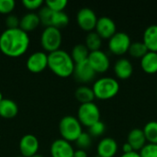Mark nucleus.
<instances>
[{"instance_id":"nucleus-1","label":"nucleus","mask_w":157,"mask_h":157,"mask_svg":"<svg viewBox=\"0 0 157 157\" xmlns=\"http://www.w3.org/2000/svg\"><path fill=\"white\" fill-rule=\"evenodd\" d=\"M29 34L19 28L6 29L0 35V51L8 57L23 55L29 46Z\"/></svg>"},{"instance_id":"nucleus-2","label":"nucleus","mask_w":157,"mask_h":157,"mask_svg":"<svg viewBox=\"0 0 157 157\" xmlns=\"http://www.w3.org/2000/svg\"><path fill=\"white\" fill-rule=\"evenodd\" d=\"M48 68L55 75L66 78L73 75L75 63L68 52L63 50H57L48 54Z\"/></svg>"},{"instance_id":"nucleus-3","label":"nucleus","mask_w":157,"mask_h":157,"mask_svg":"<svg viewBox=\"0 0 157 157\" xmlns=\"http://www.w3.org/2000/svg\"><path fill=\"white\" fill-rule=\"evenodd\" d=\"M92 89L95 98L101 100L110 99L120 91V83L113 77L104 76L95 81Z\"/></svg>"},{"instance_id":"nucleus-4","label":"nucleus","mask_w":157,"mask_h":157,"mask_svg":"<svg viewBox=\"0 0 157 157\" xmlns=\"http://www.w3.org/2000/svg\"><path fill=\"white\" fill-rule=\"evenodd\" d=\"M59 132L62 139L69 143L75 142L78 136L83 132L82 124L77 118L74 116H64L59 122Z\"/></svg>"},{"instance_id":"nucleus-5","label":"nucleus","mask_w":157,"mask_h":157,"mask_svg":"<svg viewBox=\"0 0 157 157\" xmlns=\"http://www.w3.org/2000/svg\"><path fill=\"white\" fill-rule=\"evenodd\" d=\"M63 37L61 30L54 27L45 28L40 35V45L44 51L52 52L60 50Z\"/></svg>"},{"instance_id":"nucleus-6","label":"nucleus","mask_w":157,"mask_h":157,"mask_svg":"<svg viewBox=\"0 0 157 157\" xmlns=\"http://www.w3.org/2000/svg\"><path fill=\"white\" fill-rule=\"evenodd\" d=\"M77 120L82 125L89 128L91 125L100 121L99 108L93 102L81 104L77 110Z\"/></svg>"},{"instance_id":"nucleus-7","label":"nucleus","mask_w":157,"mask_h":157,"mask_svg":"<svg viewBox=\"0 0 157 157\" xmlns=\"http://www.w3.org/2000/svg\"><path fill=\"white\" fill-rule=\"evenodd\" d=\"M131 43V38L126 32L117 31L111 38L109 39V49L112 53L121 55L129 51Z\"/></svg>"},{"instance_id":"nucleus-8","label":"nucleus","mask_w":157,"mask_h":157,"mask_svg":"<svg viewBox=\"0 0 157 157\" xmlns=\"http://www.w3.org/2000/svg\"><path fill=\"white\" fill-rule=\"evenodd\" d=\"M76 21L83 30L90 32L95 29L98 17L94 10L89 7H83L77 12Z\"/></svg>"},{"instance_id":"nucleus-9","label":"nucleus","mask_w":157,"mask_h":157,"mask_svg":"<svg viewBox=\"0 0 157 157\" xmlns=\"http://www.w3.org/2000/svg\"><path fill=\"white\" fill-rule=\"evenodd\" d=\"M87 61L96 73H105L110 66V61L107 53L101 50L90 52Z\"/></svg>"},{"instance_id":"nucleus-10","label":"nucleus","mask_w":157,"mask_h":157,"mask_svg":"<svg viewBox=\"0 0 157 157\" xmlns=\"http://www.w3.org/2000/svg\"><path fill=\"white\" fill-rule=\"evenodd\" d=\"M27 69L34 74H39L48 67V54L43 52H33L26 62Z\"/></svg>"},{"instance_id":"nucleus-11","label":"nucleus","mask_w":157,"mask_h":157,"mask_svg":"<svg viewBox=\"0 0 157 157\" xmlns=\"http://www.w3.org/2000/svg\"><path fill=\"white\" fill-rule=\"evenodd\" d=\"M96 74L97 73L91 67V65L89 64L87 60L75 64V69H74L73 75H74L75 80L80 83L86 84V83L91 82L95 78Z\"/></svg>"},{"instance_id":"nucleus-12","label":"nucleus","mask_w":157,"mask_h":157,"mask_svg":"<svg viewBox=\"0 0 157 157\" xmlns=\"http://www.w3.org/2000/svg\"><path fill=\"white\" fill-rule=\"evenodd\" d=\"M39 148V140L33 134H26L19 141V152L21 156L31 157L38 154Z\"/></svg>"},{"instance_id":"nucleus-13","label":"nucleus","mask_w":157,"mask_h":157,"mask_svg":"<svg viewBox=\"0 0 157 157\" xmlns=\"http://www.w3.org/2000/svg\"><path fill=\"white\" fill-rule=\"evenodd\" d=\"M95 29L101 39H109L117 32L115 21L106 16L98 18Z\"/></svg>"},{"instance_id":"nucleus-14","label":"nucleus","mask_w":157,"mask_h":157,"mask_svg":"<svg viewBox=\"0 0 157 157\" xmlns=\"http://www.w3.org/2000/svg\"><path fill=\"white\" fill-rule=\"evenodd\" d=\"M50 153L52 157H74L75 150L69 142L57 139L52 144Z\"/></svg>"},{"instance_id":"nucleus-15","label":"nucleus","mask_w":157,"mask_h":157,"mask_svg":"<svg viewBox=\"0 0 157 157\" xmlns=\"http://www.w3.org/2000/svg\"><path fill=\"white\" fill-rule=\"evenodd\" d=\"M118 151V144L111 137L101 139L97 147V155L99 157H113Z\"/></svg>"},{"instance_id":"nucleus-16","label":"nucleus","mask_w":157,"mask_h":157,"mask_svg":"<svg viewBox=\"0 0 157 157\" xmlns=\"http://www.w3.org/2000/svg\"><path fill=\"white\" fill-rule=\"evenodd\" d=\"M146 138L143 129L134 128L130 131L127 136V143L132 147L133 151H140L146 144Z\"/></svg>"},{"instance_id":"nucleus-17","label":"nucleus","mask_w":157,"mask_h":157,"mask_svg":"<svg viewBox=\"0 0 157 157\" xmlns=\"http://www.w3.org/2000/svg\"><path fill=\"white\" fill-rule=\"evenodd\" d=\"M114 72L116 75L121 79L129 78L133 72L132 62L127 58H121L117 60L114 64Z\"/></svg>"},{"instance_id":"nucleus-18","label":"nucleus","mask_w":157,"mask_h":157,"mask_svg":"<svg viewBox=\"0 0 157 157\" xmlns=\"http://www.w3.org/2000/svg\"><path fill=\"white\" fill-rule=\"evenodd\" d=\"M40 25V22L38 14L34 12L27 13L19 19V29L27 33L35 30Z\"/></svg>"},{"instance_id":"nucleus-19","label":"nucleus","mask_w":157,"mask_h":157,"mask_svg":"<svg viewBox=\"0 0 157 157\" xmlns=\"http://www.w3.org/2000/svg\"><path fill=\"white\" fill-rule=\"evenodd\" d=\"M18 113V107L17 103L8 98H3L0 101V117L4 119H13Z\"/></svg>"},{"instance_id":"nucleus-20","label":"nucleus","mask_w":157,"mask_h":157,"mask_svg":"<svg viewBox=\"0 0 157 157\" xmlns=\"http://www.w3.org/2000/svg\"><path fill=\"white\" fill-rule=\"evenodd\" d=\"M143 42L149 51L157 52V24L148 26L144 32Z\"/></svg>"},{"instance_id":"nucleus-21","label":"nucleus","mask_w":157,"mask_h":157,"mask_svg":"<svg viewBox=\"0 0 157 157\" xmlns=\"http://www.w3.org/2000/svg\"><path fill=\"white\" fill-rule=\"evenodd\" d=\"M141 67L147 74L157 73V52L149 51L141 58Z\"/></svg>"},{"instance_id":"nucleus-22","label":"nucleus","mask_w":157,"mask_h":157,"mask_svg":"<svg viewBox=\"0 0 157 157\" xmlns=\"http://www.w3.org/2000/svg\"><path fill=\"white\" fill-rule=\"evenodd\" d=\"M75 97L81 104L90 103L93 102V100L95 99V95L92 87H89L87 86H81L77 87L75 92Z\"/></svg>"},{"instance_id":"nucleus-23","label":"nucleus","mask_w":157,"mask_h":157,"mask_svg":"<svg viewBox=\"0 0 157 157\" xmlns=\"http://www.w3.org/2000/svg\"><path fill=\"white\" fill-rule=\"evenodd\" d=\"M89 50L86 48V46L85 44H76L75 46L73 47L72 49V52H71V57L75 63H81V62H84L86 60H87L88 58V55H89Z\"/></svg>"},{"instance_id":"nucleus-24","label":"nucleus","mask_w":157,"mask_h":157,"mask_svg":"<svg viewBox=\"0 0 157 157\" xmlns=\"http://www.w3.org/2000/svg\"><path fill=\"white\" fill-rule=\"evenodd\" d=\"M102 43V39L96 31H90L86 37L85 45L89 50V52H94L100 50Z\"/></svg>"},{"instance_id":"nucleus-25","label":"nucleus","mask_w":157,"mask_h":157,"mask_svg":"<svg viewBox=\"0 0 157 157\" xmlns=\"http://www.w3.org/2000/svg\"><path fill=\"white\" fill-rule=\"evenodd\" d=\"M146 141L150 144H157V121H148L143 129Z\"/></svg>"},{"instance_id":"nucleus-26","label":"nucleus","mask_w":157,"mask_h":157,"mask_svg":"<svg viewBox=\"0 0 157 157\" xmlns=\"http://www.w3.org/2000/svg\"><path fill=\"white\" fill-rule=\"evenodd\" d=\"M128 52L132 57L142 58L149 52V50L143 41H133L131 43V46Z\"/></svg>"},{"instance_id":"nucleus-27","label":"nucleus","mask_w":157,"mask_h":157,"mask_svg":"<svg viewBox=\"0 0 157 157\" xmlns=\"http://www.w3.org/2000/svg\"><path fill=\"white\" fill-rule=\"evenodd\" d=\"M53 14H54V12L52 10H51L49 7H47L46 6L40 7L39 10V13H38V17L40 18V24L42 26H44L45 28L52 27Z\"/></svg>"},{"instance_id":"nucleus-28","label":"nucleus","mask_w":157,"mask_h":157,"mask_svg":"<svg viewBox=\"0 0 157 157\" xmlns=\"http://www.w3.org/2000/svg\"><path fill=\"white\" fill-rule=\"evenodd\" d=\"M69 24V17L64 11L61 12H54L52 17V27H54L58 29L66 27Z\"/></svg>"},{"instance_id":"nucleus-29","label":"nucleus","mask_w":157,"mask_h":157,"mask_svg":"<svg viewBox=\"0 0 157 157\" xmlns=\"http://www.w3.org/2000/svg\"><path fill=\"white\" fill-rule=\"evenodd\" d=\"M75 144L78 147V149H82V150H86L87 148L90 147L91 144H92V138L91 135L87 132H82L78 138L75 141Z\"/></svg>"},{"instance_id":"nucleus-30","label":"nucleus","mask_w":157,"mask_h":157,"mask_svg":"<svg viewBox=\"0 0 157 157\" xmlns=\"http://www.w3.org/2000/svg\"><path fill=\"white\" fill-rule=\"evenodd\" d=\"M66 0H48L44 3V5L49 7L53 12H61L63 11L67 6Z\"/></svg>"},{"instance_id":"nucleus-31","label":"nucleus","mask_w":157,"mask_h":157,"mask_svg":"<svg viewBox=\"0 0 157 157\" xmlns=\"http://www.w3.org/2000/svg\"><path fill=\"white\" fill-rule=\"evenodd\" d=\"M139 154L141 157H157V144H146Z\"/></svg>"},{"instance_id":"nucleus-32","label":"nucleus","mask_w":157,"mask_h":157,"mask_svg":"<svg viewBox=\"0 0 157 157\" xmlns=\"http://www.w3.org/2000/svg\"><path fill=\"white\" fill-rule=\"evenodd\" d=\"M88 129H89V134L91 136L98 137L104 133V132L106 130V125L103 121H98L96 123H94L93 125H91Z\"/></svg>"},{"instance_id":"nucleus-33","label":"nucleus","mask_w":157,"mask_h":157,"mask_svg":"<svg viewBox=\"0 0 157 157\" xmlns=\"http://www.w3.org/2000/svg\"><path fill=\"white\" fill-rule=\"evenodd\" d=\"M16 3L14 0H0V14L9 15L14 10Z\"/></svg>"},{"instance_id":"nucleus-34","label":"nucleus","mask_w":157,"mask_h":157,"mask_svg":"<svg viewBox=\"0 0 157 157\" xmlns=\"http://www.w3.org/2000/svg\"><path fill=\"white\" fill-rule=\"evenodd\" d=\"M44 2L42 0H23L22 5L24 7L29 11H34L42 6Z\"/></svg>"},{"instance_id":"nucleus-35","label":"nucleus","mask_w":157,"mask_h":157,"mask_svg":"<svg viewBox=\"0 0 157 157\" xmlns=\"http://www.w3.org/2000/svg\"><path fill=\"white\" fill-rule=\"evenodd\" d=\"M5 22H6V26L7 29H17L19 28V18L16 16V15H13V14H9L6 19H5Z\"/></svg>"},{"instance_id":"nucleus-36","label":"nucleus","mask_w":157,"mask_h":157,"mask_svg":"<svg viewBox=\"0 0 157 157\" xmlns=\"http://www.w3.org/2000/svg\"><path fill=\"white\" fill-rule=\"evenodd\" d=\"M74 157H87V154H86V150L77 149L74 153Z\"/></svg>"},{"instance_id":"nucleus-37","label":"nucleus","mask_w":157,"mask_h":157,"mask_svg":"<svg viewBox=\"0 0 157 157\" xmlns=\"http://www.w3.org/2000/svg\"><path fill=\"white\" fill-rule=\"evenodd\" d=\"M120 157H141L140 154L136 151H132L130 153H123Z\"/></svg>"},{"instance_id":"nucleus-38","label":"nucleus","mask_w":157,"mask_h":157,"mask_svg":"<svg viewBox=\"0 0 157 157\" xmlns=\"http://www.w3.org/2000/svg\"><path fill=\"white\" fill-rule=\"evenodd\" d=\"M122 150H123V153H130V152H132L133 149L132 147L128 144V143H125L122 146Z\"/></svg>"},{"instance_id":"nucleus-39","label":"nucleus","mask_w":157,"mask_h":157,"mask_svg":"<svg viewBox=\"0 0 157 157\" xmlns=\"http://www.w3.org/2000/svg\"><path fill=\"white\" fill-rule=\"evenodd\" d=\"M31 157H43L41 155H39V154H36V155H32Z\"/></svg>"},{"instance_id":"nucleus-40","label":"nucleus","mask_w":157,"mask_h":157,"mask_svg":"<svg viewBox=\"0 0 157 157\" xmlns=\"http://www.w3.org/2000/svg\"><path fill=\"white\" fill-rule=\"evenodd\" d=\"M3 100V95H2V93L0 92V101H2Z\"/></svg>"},{"instance_id":"nucleus-41","label":"nucleus","mask_w":157,"mask_h":157,"mask_svg":"<svg viewBox=\"0 0 157 157\" xmlns=\"http://www.w3.org/2000/svg\"><path fill=\"white\" fill-rule=\"evenodd\" d=\"M17 157H23V156H21V155H20V156H17Z\"/></svg>"},{"instance_id":"nucleus-42","label":"nucleus","mask_w":157,"mask_h":157,"mask_svg":"<svg viewBox=\"0 0 157 157\" xmlns=\"http://www.w3.org/2000/svg\"><path fill=\"white\" fill-rule=\"evenodd\" d=\"M156 95H157V90H156Z\"/></svg>"}]
</instances>
